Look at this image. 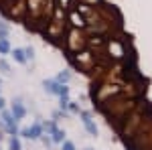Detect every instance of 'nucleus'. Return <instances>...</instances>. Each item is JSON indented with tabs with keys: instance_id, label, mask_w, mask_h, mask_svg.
I'll return each instance as SVG.
<instances>
[{
	"instance_id": "6e6552de",
	"label": "nucleus",
	"mask_w": 152,
	"mask_h": 150,
	"mask_svg": "<svg viewBox=\"0 0 152 150\" xmlns=\"http://www.w3.org/2000/svg\"><path fill=\"white\" fill-rule=\"evenodd\" d=\"M8 150H20V142H18L16 136H12V138H10V142H8Z\"/></svg>"
},
{
	"instance_id": "0eeeda50",
	"label": "nucleus",
	"mask_w": 152,
	"mask_h": 150,
	"mask_svg": "<svg viewBox=\"0 0 152 150\" xmlns=\"http://www.w3.org/2000/svg\"><path fill=\"white\" fill-rule=\"evenodd\" d=\"M10 43H8V39H0V53L2 55H6V53H10Z\"/></svg>"
},
{
	"instance_id": "dca6fc26",
	"label": "nucleus",
	"mask_w": 152,
	"mask_h": 150,
	"mask_svg": "<svg viewBox=\"0 0 152 150\" xmlns=\"http://www.w3.org/2000/svg\"><path fill=\"white\" fill-rule=\"evenodd\" d=\"M73 20H75V24H83L81 16H77V14H73Z\"/></svg>"
},
{
	"instance_id": "9d476101",
	"label": "nucleus",
	"mask_w": 152,
	"mask_h": 150,
	"mask_svg": "<svg viewBox=\"0 0 152 150\" xmlns=\"http://www.w3.org/2000/svg\"><path fill=\"white\" fill-rule=\"evenodd\" d=\"M6 37H8V24L0 23V39H6Z\"/></svg>"
},
{
	"instance_id": "f03ea898",
	"label": "nucleus",
	"mask_w": 152,
	"mask_h": 150,
	"mask_svg": "<svg viewBox=\"0 0 152 150\" xmlns=\"http://www.w3.org/2000/svg\"><path fill=\"white\" fill-rule=\"evenodd\" d=\"M41 132H43L41 124H33L31 128H23L20 136H24V138H28V140H37V138H41Z\"/></svg>"
},
{
	"instance_id": "9b49d317",
	"label": "nucleus",
	"mask_w": 152,
	"mask_h": 150,
	"mask_svg": "<svg viewBox=\"0 0 152 150\" xmlns=\"http://www.w3.org/2000/svg\"><path fill=\"white\" fill-rule=\"evenodd\" d=\"M0 69L4 71V73H6V75H10V65H8V63H6V61H4V59H0Z\"/></svg>"
},
{
	"instance_id": "39448f33",
	"label": "nucleus",
	"mask_w": 152,
	"mask_h": 150,
	"mask_svg": "<svg viewBox=\"0 0 152 150\" xmlns=\"http://www.w3.org/2000/svg\"><path fill=\"white\" fill-rule=\"evenodd\" d=\"M63 140H65V132L59 130V128H55V130L51 132V142H63Z\"/></svg>"
},
{
	"instance_id": "2eb2a0df",
	"label": "nucleus",
	"mask_w": 152,
	"mask_h": 150,
	"mask_svg": "<svg viewBox=\"0 0 152 150\" xmlns=\"http://www.w3.org/2000/svg\"><path fill=\"white\" fill-rule=\"evenodd\" d=\"M67 108H69L71 112H79V108H77V104H73V102H69V105H67Z\"/></svg>"
},
{
	"instance_id": "f8f14e48",
	"label": "nucleus",
	"mask_w": 152,
	"mask_h": 150,
	"mask_svg": "<svg viewBox=\"0 0 152 150\" xmlns=\"http://www.w3.org/2000/svg\"><path fill=\"white\" fill-rule=\"evenodd\" d=\"M24 57L33 59V57H35V49H33V47H26V49H24Z\"/></svg>"
},
{
	"instance_id": "4468645a",
	"label": "nucleus",
	"mask_w": 152,
	"mask_h": 150,
	"mask_svg": "<svg viewBox=\"0 0 152 150\" xmlns=\"http://www.w3.org/2000/svg\"><path fill=\"white\" fill-rule=\"evenodd\" d=\"M63 150H75L73 142H65V140H63Z\"/></svg>"
},
{
	"instance_id": "f3484780",
	"label": "nucleus",
	"mask_w": 152,
	"mask_h": 150,
	"mask_svg": "<svg viewBox=\"0 0 152 150\" xmlns=\"http://www.w3.org/2000/svg\"><path fill=\"white\" fill-rule=\"evenodd\" d=\"M43 144H45V146H51V138H47V136H43Z\"/></svg>"
},
{
	"instance_id": "423d86ee",
	"label": "nucleus",
	"mask_w": 152,
	"mask_h": 150,
	"mask_svg": "<svg viewBox=\"0 0 152 150\" xmlns=\"http://www.w3.org/2000/svg\"><path fill=\"white\" fill-rule=\"evenodd\" d=\"M12 57H14V61H18V63H26L24 49H14V51H12Z\"/></svg>"
},
{
	"instance_id": "7ed1b4c3",
	"label": "nucleus",
	"mask_w": 152,
	"mask_h": 150,
	"mask_svg": "<svg viewBox=\"0 0 152 150\" xmlns=\"http://www.w3.org/2000/svg\"><path fill=\"white\" fill-rule=\"evenodd\" d=\"M81 118H83V124H85V128H87V132H89L91 136H97V128H95L94 120H91V114H89V112H83Z\"/></svg>"
},
{
	"instance_id": "ddd939ff",
	"label": "nucleus",
	"mask_w": 152,
	"mask_h": 150,
	"mask_svg": "<svg viewBox=\"0 0 152 150\" xmlns=\"http://www.w3.org/2000/svg\"><path fill=\"white\" fill-rule=\"evenodd\" d=\"M67 95H69V93H67ZM67 95H61V108H63V110L69 105V97H67Z\"/></svg>"
},
{
	"instance_id": "a211bd4d",
	"label": "nucleus",
	"mask_w": 152,
	"mask_h": 150,
	"mask_svg": "<svg viewBox=\"0 0 152 150\" xmlns=\"http://www.w3.org/2000/svg\"><path fill=\"white\" fill-rule=\"evenodd\" d=\"M4 104H6V102H4V97L0 95V110H4Z\"/></svg>"
},
{
	"instance_id": "1a4fd4ad",
	"label": "nucleus",
	"mask_w": 152,
	"mask_h": 150,
	"mask_svg": "<svg viewBox=\"0 0 152 150\" xmlns=\"http://www.w3.org/2000/svg\"><path fill=\"white\" fill-rule=\"evenodd\" d=\"M69 77H71L69 71H61V73L57 75V81H59V83H67V81H69Z\"/></svg>"
},
{
	"instance_id": "6ab92c4d",
	"label": "nucleus",
	"mask_w": 152,
	"mask_h": 150,
	"mask_svg": "<svg viewBox=\"0 0 152 150\" xmlns=\"http://www.w3.org/2000/svg\"><path fill=\"white\" fill-rule=\"evenodd\" d=\"M85 150H94V148H85Z\"/></svg>"
},
{
	"instance_id": "f257e3e1",
	"label": "nucleus",
	"mask_w": 152,
	"mask_h": 150,
	"mask_svg": "<svg viewBox=\"0 0 152 150\" xmlns=\"http://www.w3.org/2000/svg\"><path fill=\"white\" fill-rule=\"evenodd\" d=\"M43 85H45V91L47 93H55V95H67V93H69V87H67L65 83H59V81L45 79Z\"/></svg>"
},
{
	"instance_id": "20e7f679",
	"label": "nucleus",
	"mask_w": 152,
	"mask_h": 150,
	"mask_svg": "<svg viewBox=\"0 0 152 150\" xmlns=\"http://www.w3.org/2000/svg\"><path fill=\"white\" fill-rule=\"evenodd\" d=\"M12 116H14V120H16V122H18V120H23L24 116H26V110H24V105L20 104V102H18V100H16V102H14V104H12V112H10Z\"/></svg>"
}]
</instances>
